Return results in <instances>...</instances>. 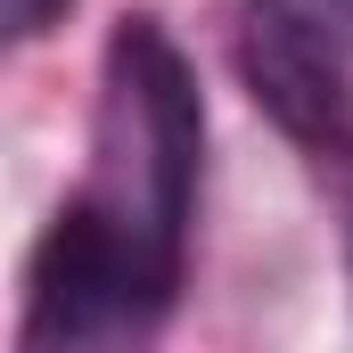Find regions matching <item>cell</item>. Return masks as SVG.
<instances>
[{
	"label": "cell",
	"mask_w": 353,
	"mask_h": 353,
	"mask_svg": "<svg viewBox=\"0 0 353 353\" xmlns=\"http://www.w3.org/2000/svg\"><path fill=\"white\" fill-rule=\"evenodd\" d=\"M173 296H181V255L132 239L83 197H66L25 271L17 353H148Z\"/></svg>",
	"instance_id": "cell-2"
},
{
	"label": "cell",
	"mask_w": 353,
	"mask_h": 353,
	"mask_svg": "<svg viewBox=\"0 0 353 353\" xmlns=\"http://www.w3.org/2000/svg\"><path fill=\"white\" fill-rule=\"evenodd\" d=\"M197 165H205V99L157 17H123L99 58V115H90V173L83 205L140 230L148 247L189 255L197 214Z\"/></svg>",
	"instance_id": "cell-1"
},
{
	"label": "cell",
	"mask_w": 353,
	"mask_h": 353,
	"mask_svg": "<svg viewBox=\"0 0 353 353\" xmlns=\"http://www.w3.org/2000/svg\"><path fill=\"white\" fill-rule=\"evenodd\" d=\"M239 83L296 148L337 157L353 140V0H247Z\"/></svg>",
	"instance_id": "cell-3"
},
{
	"label": "cell",
	"mask_w": 353,
	"mask_h": 353,
	"mask_svg": "<svg viewBox=\"0 0 353 353\" xmlns=\"http://www.w3.org/2000/svg\"><path fill=\"white\" fill-rule=\"evenodd\" d=\"M345 271H353V181H345Z\"/></svg>",
	"instance_id": "cell-5"
},
{
	"label": "cell",
	"mask_w": 353,
	"mask_h": 353,
	"mask_svg": "<svg viewBox=\"0 0 353 353\" xmlns=\"http://www.w3.org/2000/svg\"><path fill=\"white\" fill-rule=\"evenodd\" d=\"M58 17H66V0H8V33L17 41H41Z\"/></svg>",
	"instance_id": "cell-4"
}]
</instances>
